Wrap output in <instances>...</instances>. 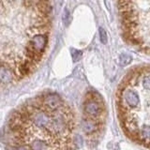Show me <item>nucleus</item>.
<instances>
[{
    "instance_id": "nucleus-3",
    "label": "nucleus",
    "mask_w": 150,
    "mask_h": 150,
    "mask_svg": "<svg viewBox=\"0 0 150 150\" xmlns=\"http://www.w3.org/2000/svg\"><path fill=\"white\" fill-rule=\"evenodd\" d=\"M105 108L101 97L90 91L86 94L83 102V129L90 142H94L100 132L104 119Z\"/></svg>"
},
{
    "instance_id": "nucleus-4",
    "label": "nucleus",
    "mask_w": 150,
    "mask_h": 150,
    "mask_svg": "<svg viewBox=\"0 0 150 150\" xmlns=\"http://www.w3.org/2000/svg\"><path fill=\"white\" fill-rule=\"evenodd\" d=\"M100 40H101V42L102 43H106L107 42V36H106V33H105V31H104V29L103 28H100Z\"/></svg>"
},
{
    "instance_id": "nucleus-2",
    "label": "nucleus",
    "mask_w": 150,
    "mask_h": 150,
    "mask_svg": "<svg viewBox=\"0 0 150 150\" xmlns=\"http://www.w3.org/2000/svg\"><path fill=\"white\" fill-rule=\"evenodd\" d=\"M116 3L124 39L150 54V0H116Z\"/></svg>"
},
{
    "instance_id": "nucleus-1",
    "label": "nucleus",
    "mask_w": 150,
    "mask_h": 150,
    "mask_svg": "<svg viewBox=\"0 0 150 150\" xmlns=\"http://www.w3.org/2000/svg\"><path fill=\"white\" fill-rule=\"evenodd\" d=\"M76 121L66 101L43 93L19 106L5 129L8 150H73Z\"/></svg>"
},
{
    "instance_id": "nucleus-5",
    "label": "nucleus",
    "mask_w": 150,
    "mask_h": 150,
    "mask_svg": "<svg viewBox=\"0 0 150 150\" xmlns=\"http://www.w3.org/2000/svg\"><path fill=\"white\" fill-rule=\"evenodd\" d=\"M63 20L66 25H68V23L69 22V12L68 11V9H65L64 14H63Z\"/></svg>"
}]
</instances>
